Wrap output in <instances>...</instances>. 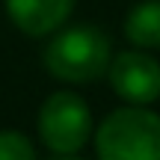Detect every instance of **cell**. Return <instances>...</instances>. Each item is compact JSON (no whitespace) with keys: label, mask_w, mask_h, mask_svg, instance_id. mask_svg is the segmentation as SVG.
I'll return each instance as SVG.
<instances>
[{"label":"cell","mask_w":160,"mask_h":160,"mask_svg":"<svg viewBox=\"0 0 160 160\" xmlns=\"http://www.w3.org/2000/svg\"><path fill=\"white\" fill-rule=\"evenodd\" d=\"M74 9V0H6V12L27 36H48Z\"/></svg>","instance_id":"5"},{"label":"cell","mask_w":160,"mask_h":160,"mask_svg":"<svg viewBox=\"0 0 160 160\" xmlns=\"http://www.w3.org/2000/svg\"><path fill=\"white\" fill-rule=\"evenodd\" d=\"M0 160H36V148L24 133L0 131Z\"/></svg>","instance_id":"7"},{"label":"cell","mask_w":160,"mask_h":160,"mask_svg":"<svg viewBox=\"0 0 160 160\" xmlns=\"http://www.w3.org/2000/svg\"><path fill=\"white\" fill-rule=\"evenodd\" d=\"M92 133L86 101L74 92H53L39 110V137L53 154H74Z\"/></svg>","instance_id":"3"},{"label":"cell","mask_w":160,"mask_h":160,"mask_svg":"<svg viewBox=\"0 0 160 160\" xmlns=\"http://www.w3.org/2000/svg\"><path fill=\"white\" fill-rule=\"evenodd\" d=\"M125 36L139 48H160V0H145L128 12Z\"/></svg>","instance_id":"6"},{"label":"cell","mask_w":160,"mask_h":160,"mask_svg":"<svg viewBox=\"0 0 160 160\" xmlns=\"http://www.w3.org/2000/svg\"><path fill=\"white\" fill-rule=\"evenodd\" d=\"M101 160H160V116L142 107H122L95 133Z\"/></svg>","instance_id":"1"},{"label":"cell","mask_w":160,"mask_h":160,"mask_svg":"<svg viewBox=\"0 0 160 160\" xmlns=\"http://www.w3.org/2000/svg\"><path fill=\"white\" fill-rule=\"evenodd\" d=\"M59 160H77V157H68V154H62V157H59Z\"/></svg>","instance_id":"8"},{"label":"cell","mask_w":160,"mask_h":160,"mask_svg":"<svg viewBox=\"0 0 160 160\" xmlns=\"http://www.w3.org/2000/svg\"><path fill=\"white\" fill-rule=\"evenodd\" d=\"M110 86L131 104H151L160 95V65L148 53L128 51L110 62Z\"/></svg>","instance_id":"4"},{"label":"cell","mask_w":160,"mask_h":160,"mask_svg":"<svg viewBox=\"0 0 160 160\" xmlns=\"http://www.w3.org/2000/svg\"><path fill=\"white\" fill-rule=\"evenodd\" d=\"M45 65L53 77L68 83L95 80L110 68V42L98 27H71L48 45Z\"/></svg>","instance_id":"2"}]
</instances>
